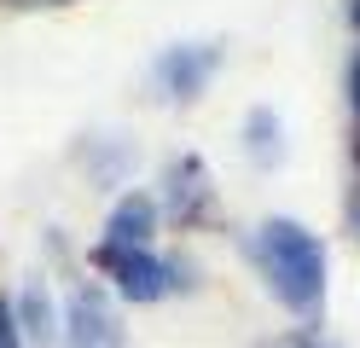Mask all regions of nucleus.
I'll return each instance as SVG.
<instances>
[{"label": "nucleus", "instance_id": "nucleus-10", "mask_svg": "<svg viewBox=\"0 0 360 348\" xmlns=\"http://www.w3.org/2000/svg\"><path fill=\"white\" fill-rule=\"evenodd\" d=\"M0 348H30L24 331H18V319H12V302H0Z\"/></svg>", "mask_w": 360, "mask_h": 348}, {"label": "nucleus", "instance_id": "nucleus-9", "mask_svg": "<svg viewBox=\"0 0 360 348\" xmlns=\"http://www.w3.org/2000/svg\"><path fill=\"white\" fill-rule=\"evenodd\" d=\"M279 348H337V342L320 331V325H297L290 337H279Z\"/></svg>", "mask_w": 360, "mask_h": 348}, {"label": "nucleus", "instance_id": "nucleus-5", "mask_svg": "<svg viewBox=\"0 0 360 348\" xmlns=\"http://www.w3.org/2000/svg\"><path fill=\"white\" fill-rule=\"evenodd\" d=\"M157 209L174 221V226H204L215 215V180L204 169V157H174L163 169V198Z\"/></svg>", "mask_w": 360, "mask_h": 348}, {"label": "nucleus", "instance_id": "nucleus-12", "mask_svg": "<svg viewBox=\"0 0 360 348\" xmlns=\"http://www.w3.org/2000/svg\"><path fill=\"white\" fill-rule=\"evenodd\" d=\"M349 226L360 232V180H354V192H349Z\"/></svg>", "mask_w": 360, "mask_h": 348}, {"label": "nucleus", "instance_id": "nucleus-2", "mask_svg": "<svg viewBox=\"0 0 360 348\" xmlns=\"http://www.w3.org/2000/svg\"><path fill=\"white\" fill-rule=\"evenodd\" d=\"M94 267L122 302H169L198 285L192 262L163 255L157 244H94Z\"/></svg>", "mask_w": 360, "mask_h": 348}, {"label": "nucleus", "instance_id": "nucleus-11", "mask_svg": "<svg viewBox=\"0 0 360 348\" xmlns=\"http://www.w3.org/2000/svg\"><path fill=\"white\" fill-rule=\"evenodd\" d=\"M349 105H354V122H360V58L349 70ZM354 157H360V139H354Z\"/></svg>", "mask_w": 360, "mask_h": 348}, {"label": "nucleus", "instance_id": "nucleus-7", "mask_svg": "<svg viewBox=\"0 0 360 348\" xmlns=\"http://www.w3.org/2000/svg\"><path fill=\"white\" fill-rule=\"evenodd\" d=\"M12 319H18V331H24V342H35V348H53L58 331H64V314L53 308V296H47L41 278H30V285L12 296Z\"/></svg>", "mask_w": 360, "mask_h": 348}, {"label": "nucleus", "instance_id": "nucleus-4", "mask_svg": "<svg viewBox=\"0 0 360 348\" xmlns=\"http://www.w3.org/2000/svg\"><path fill=\"white\" fill-rule=\"evenodd\" d=\"M58 348H128L122 319H117V308H110V296H105L99 285H76V290H70Z\"/></svg>", "mask_w": 360, "mask_h": 348}, {"label": "nucleus", "instance_id": "nucleus-13", "mask_svg": "<svg viewBox=\"0 0 360 348\" xmlns=\"http://www.w3.org/2000/svg\"><path fill=\"white\" fill-rule=\"evenodd\" d=\"M35 6H70V0H35Z\"/></svg>", "mask_w": 360, "mask_h": 348}, {"label": "nucleus", "instance_id": "nucleus-6", "mask_svg": "<svg viewBox=\"0 0 360 348\" xmlns=\"http://www.w3.org/2000/svg\"><path fill=\"white\" fill-rule=\"evenodd\" d=\"M157 226H163V209H157V198L128 192V198L110 203L99 244H157Z\"/></svg>", "mask_w": 360, "mask_h": 348}, {"label": "nucleus", "instance_id": "nucleus-3", "mask_svg": "<svg viewBox=\"0 0 360 348\" xmlns=\"http://www.w3.org/2000/svg\"><path fill=\"white\" fill-rule=\"evenodd\" d=\"M215 70H221V41H180L163 46V58L151 64V82L169 105H192L215 82Z\"/></svg>", "mask_w": 360, "mask_h": 348}, {"label": "nucleus", "instance_id": "nucleus-1", "mask_svg": "<svg viewBox=\"0 0 360 348\" xmlns=\"http://www.w3.org/2000/svg\"><path fill=\"white\" fill-rule=\"evenodd\" d=\"M244 255H250V267L262 273L267 296H274L297 325H320V319H326V290H331L326 244L314 238L302 221H290V215H267L262 226H250V238H244Z\"/></svg>", "mask_w": 360, "mask_h": 348}, {"label": "nucleus", "instance_id": "nucleus-14", "mask_svg": "<svg viewBox=\"0 0 360 348\" xmlns=\"http://www.w3.org/2000/svg\"><path fill=\"white\" fill-rule=\"evenodd\" d=\"M349 12H354V30H360V0H354V6H349Z\"/></svg>", "mask_w": 360, "mask_h": 348}, {"label": "nucleus", "instance_id": "nucleus-8", "mask_svg": "<svg viewBox=\"0 0 360 348\" xmlns=\"http://www.w3.org/2000/svg\"><path fill=\"white\" fill-rule=\"evenodd\" d=\"M244 151H250L256 169H279L285 162V128H279V116L267 105H256L250 116H244Z\"/></svg>", "mask_w": 360, "mask_h": 348}]
</instances>
